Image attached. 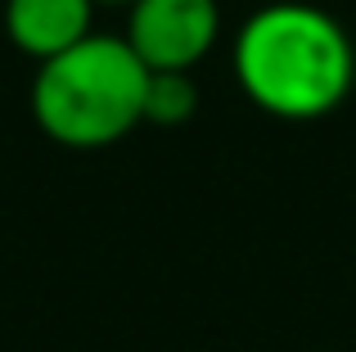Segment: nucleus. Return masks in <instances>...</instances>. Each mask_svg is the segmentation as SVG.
<instances>
[{
  "mask_svg": "<svg viewBox=\"0 0 356 352\" xmlns=\"http://www.w3.org/2000/svg\"><path fill=\"white\" fill-rule=\"evenodd\" d=\"M149 68L127 36L90 32L72 50L36 63L32 118L63 150H108L145 127Z\"/></svg>",
  "mask_w": 356,
  "mask_h": 352,
  "instance_id": "f03ea898",
  "label": "nucleus"
},
{
  "mask_svg": "<svg viewBox=\"0 0 356 352\" xmlns=\"http://www.w3.org/2000/svg\"><path fill=\"white\" fill-rule=\"evenodd\" d=\"M95 5H131V0H95Z\"/></svg>",
  "mask_w": 356,
  "mask_h": 352,
  "instance_id": "423d86ee",
  "label": "nucleus"
},
{
  "mask_svg": "<svg viewBox=\"0 0 356 352\" xmlns=\"http://www.w3.org/2000/svg\"><path fill=\"white\" fill-rule=\"evenodd\" d=\"M95 0H5V36L18 54L45 63L95 32Z\"/></svg>",
  "mask_w": 356,
  "mask_h": 352,
  "instance_id": "20e7f679",
  "label": "nucleus"
},
{
  "mask_svg": "<svg viewBox=\"0 0 356 352\" xmlns=\"http://www.w3.org/2000/svg\"><path fill=\"white\" fill-rule=\"evenodd\" d=\"M199 109L194 72H149L145 86V122L149 127H181Z\"/></svg>",
  "mask_w": 356,
  "mask_h": 352,
  "instance_id": "39448f33",
  "label": "nucleus"
},
{
  "mask_svg": "<svg viewBox=\"0 0 356 352\" xmlns=\"http://www.w3.org/2000/svg\"><path fill=\"white\" fill-rule=\"evenodd\" d=\"M239 90L280 122H316L348 104L356 86V45L321 5H261L235 36Z\"/></svg>",
  "mask_w": 356,
  "mask_h": 352,
  "instance_id": "f257e3e1",
  "label": "nucleus"
},
{
  "mask_svg": "<svg viewBox=\"0 0 356 352\" xmlns=\"http://www.w3.org/2000/svg\"><path fill=\"white\" fill-rule=\"evenodd\" d=\"M127 45L149 72H194L221 36L217 0H131Z\"/></svg>",
  "mask_w": 356,
  "mask_h": 352,
  "instance_id": "7ed1b4c3",
  "label": "nucleus"
}]
</instances>
